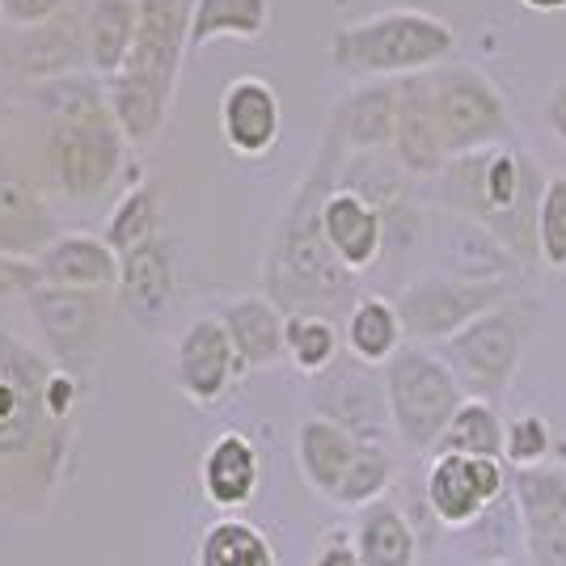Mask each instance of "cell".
Listing matches in <instances>:
<instances>
[{
    "label": "cell",
    "instance_id": "obj_1",
    "mask_svg": "<svg viewBox=\"0 0 566 566\" xmlns=\"http://www.w3.org/2000/svg\"><path fill=\"white\" fill-rule=\"evenodd\" d=\"M347 144L338 140V132L326 127V144H322V157L313 174L305 178L301 195L292 199V208L283 216L280 233L271 241V254H266V296L292 317V313H317V317H331L338 308H355V275L334 259V250L322 237V220L317 208L331 190V174L338 166V153Z\"/></svg>",
    "mask_w": 566,
    "mask_h": 566
},
{
    "label": "cell",
    "instance_id": "obj_2",
    "mask_svg": "<svg viewBox=\"0 0 566 566\" xmlns=\"http://www.w3.org/2000/svg\"><path fill=\"white\" fill-rule=\"evenodd\" d=\"M545 178L516 148L499 144L473 157H457L440 174V195L461 220L495 233L512 254L537 250V203Z\"/></svg>",
    "mask_w": 566,
    "mask_h": 566
},
{
    "label": "cell",
    "instance_id": "obj_3",
    "mask_svg": "<svg viewBox=\"0 0 566 566\" xmlns=\"http://www.w3.org/2000/svg\"><path fill=\"white\" fill-rule=\"evenodd\" d=\"M457 51V30L427 9H385L364 22H347L331 34V69L359 85L406 81L444 69Z\"/></svg>",
    "mask_w": 566,
    "mask_h": 566
},
{
    "label": "cell",
    "instance_id": "obj_4",
    "mask_svg": "<svg viewBox=\"0 0 566 566\" xmlns=\"http://www.w3.org/2000/svg\"><path fill=\"white\" fill-rule=\"evenodd\" d=\"M127 136L111 115L102 81L72 85L55 102L48 127V169L55 190L72 203H94L115 187L127 161Z\"/></svg>",
    "mask_w": 566,
    "mask_h": 566
},
{
    "label": "cell",
    "instance_id": "obj_5",
    "mask_svg": "<svg viewBox=\"0 0 566 566\" xmlns=\"http://www.w3.org/2000/svg\"><path fill=\"white\" fill-rule=\"evenodd\" d=\"M385 394H389V415H394V436L406 452L431 457L452 415L461 410L465 389L452 377L444 355L427 352L419 343L401 347L385 368Z\"/></svg>",
    "mask_w": 566,
    "mask_h": 566
},
{
    "label": "cell",
    "instance_id": "obj_6",
    "mask_svg": "<svg viewBox=\"0 0 566 566\" xmlns=\"http://www.w3.org/2000/svg\"><path fill=\"white\" fill-rule=\"evenodd\" d=\"M51 368L22 338L0 331V465H18L39 452L60 457L55 419L48 406Z\"/></svg>",
    "mask_w": 566,
    "mask_h": 566
},
{
    "label": "cell",
    "instance_id": "obj_7",
    "mask_svg": "<svg viewBox=\"0 0 566 566\" xmlns=\"http://www.w3.org/2000/svg\"><path fill=\"white\" fill-rule=\"evenodd\" d=\"M524 343H528V317L516 301L482 313L465 331L444 343V364L452 377L461 380L465 398H482L491 406H503L512 380L524 359Z\"/></svg>",
    "mask_w": 566,
    "mask_h": 566
},
{
    "label": "cell",
    "instance_id": "obj_8",
    "mask_svg": "<svg viewBox=\"0 0 566 566\" xmlns=\"http://www.w3.org/2000/svg\"><path fill=\"white\" fill-rule=\"evenodd\" d=\"M431 111L449 161L499 148L512 136L507 102L495 90V81L470 64H444L431 72Z\"/></svg>",
    "mask_w": 566,
    "mask_h": 566
},
{
    "label": "cell",
    "instance_id": "obj_9",
    "mask_svg": "<svg viewBox=\"0 0 566 566\" xmlns=\"http://www.w3.org/2000/svg\"><path fill=\"white\" fill-rule=\"evenodd\" d=\"M516 301V283H478L457 275H431L410 287H401L394 301L401 317V331L410 343H449L478 322L482 313Z\"/></svg>",
    "mask_w": 566,
    "mask_h": 566
},
{
    "label": "cell",
    "instance_id": "obj_10",
    "mask_svg": "<svg viewBox=\"0 0 566 566\" xmlns=\"http://www.w3.org/2000/svg\"><path fill=\"white\" fill-rule=\"evenodd\" d=\"M313 415L352 431L364 444H385L394 436L385 373L359 364L355 355L338 359L322 377H313Z\"/></svg>",
    "mask_w": 566,
    "mask_h": 566
},
{
    "label": "cell",
    "instance_id": "obj_11",
    "mask_svg": "<svg viewBox=\"0 0 566 566\" xmlns=\"http://www.w3.org/2000/svg\"><path fill=\"white\" fill-rule=\"evenodd\" d=\"M507 491H512V470L503 461L436 452L427 465V507L444 528H473Z\"/></svg>",
    "mask_w": 566,
    "mask_h": 566
},
{
    "label": "cell",
    "instance_id": "obj_12",
    "mask_svg": "<svg viewBox=\"0 0 566 566\" xmlns=\"http://www.w3.org/2000/svg\"><path fill=\"white\" fill-rule=\"evenodd\" d=\"M25 305L60 364L76 368L97 355L106 334V292H76V287L43 283L25 296Z\"/></svg>",
    "mask_w": 566,
    "mask_h": 566
},
{
    "label": "cell",
    "instance_id": "obj_13",
    "mask_svg": "<svg viewBox=\"0 0 566 566\" xmlns=\"http://www.w3.org/2000/svg\"><path fill=\"white\" fill-rule=\"evenodd\" d=\"M512 499L528 566H566V465L512 473Z\"/></svg>",
    "mask_w": 566,
    "mask_h": 566
},
{
    "label": "cell",
    "instance_id": "obj_14",
    "mask_svg": "<svg viewBox=\"0 0 566 566\" xmlns=\"http://www.w3.org/2000/svg\"><path fill=\"white\" fill-rule=\"evenodd\" d=\"M190 48V0H140V30L123 76L174 94L182 51Z\"/></svg>",
    "mask_w": 566,
    "mask_h": 566
},
{
    "label": "cell",
    "instance_id": "obj_15",
    "mask_svg": "<svg viewBox=\"0 0 566 566\" xmlns=\"http://www.w3.org/2000/svg\"><path fill=\"white\" fill-rule=\"evenodd\" d=\"M220 136L229 153L241 161H262L275 153L283 136V106L271 81L262 76H237L220 94Z\"/></svg>",
    "mask_w": 566,
    "mask_h": 566
},
{
    "label": "cell",
    "instance_id": "obj_16",
    "mask_svg": "<svg viewBox=\"0 0 566 566\" xmlns=\"http://www.w3.org/2000/svg\"><path fill=\"white\" fill-rule=\"evenodd\" d=\"M317 220H322V237L334 250V259L352 275H364L368 266H377L380 250H385V208L364 199L359 190L334 182L317 208Z\"/></svg>",
    "mask_w": 566,
    "mask_h": 566
},
{
    "label": "cell",
    "instance_id": "obj_17",
    "mask_svg": "<svg viewBox=\"0 0 566 566\" xmlns=\"http://www.w3.org/2000/svg\"><path fill=\"white\" fill-rule=\"evenodd\" d=\"M237 377H241V368H237L224 322L220 317L190 322L187 334L178 338V385H182V394L195 406H216V401H224Z\"/></svg>",
    "mask_w": 566,
    "mask_h": 566
},
{
    "label": "cell",
    "instance_id": "obj_18",
    "mask_svg": "<svg viewBox=\"0 0 566 566\" xmlns=\"http://www.w3.org/2000/svg\"><path fill=\"white\" fill-rule=\"evenodd\" d=\"M394 161L410 178H440L449 153L431 111V72L398 81V127H394Z\"/></svg>",
    "mask_w": 566,
    "mask_h": 566
},
{
    "label": "cell",
    "instance_id": "obj_19",
    "mask_svg": "<svg viewBox=\"0 0 566 566\" xmlns=\"http://www.w3.org/2000/svg\"><path fill=\"white\" fill-rule=\"evenodd\" d=\"M224 334L233 343L237 368L241 373H262L287 359V313L271 296H237L220 313Z\"/></svg>",
    "mask_w": 566,
    "mask_h": 566
},
{
    "label": "cell",
    "instance_id": "obj_20",
    "mask_svg": "<svg viewBox=\"0 0 566 566\" xmlns=\"http://www.w3.org/2000/svg\"><path fill=\"white\" fill-rule=\"evenodd\" d=\"M140 30V0H90L81 13V39H85V69L97 81H111L123 72L136 48Z\"/></svg>",
    "mask_w": 566,
    "mask_h": 566
},
{
    "label": "cell",
    "instance_id": "obj_21",
    "mask_svg": "<svg viewBox=\"0 0 566 566\" xmlns=\"http://www.w3.org/2000/svg\"><path fill=\"white\" fill-rule=\"evenodd\" d=\"M55 220L39 190L25 187L9 169H0V254L4 259L39 262L55 241Z\"/></svg>",
    "mask_w": 566,
    "mask_h": 566
},
{
    "label": "cell",
    "instance_id": "obj_22",
    "mask_svg": "<svg viewBox=\"0 0 566 566\" xmlns=\"http://www.w3.org/2000/svg\"><path fill=\"white\" fill-rule=\"evenodd\" d=\"M118 301L136 322H157L174 301V250L166 237H153L118 259Z\"/></svg>",
    "mask_w": 566,
    "mask_h": 566
},
{
    "label": "cell",
    "instance_id": "obj_23",
    "mask_svg": "<svg viewBox=\"0 0 566 566\" xmlns=\"http://www.w3.org/2000/svg\"><path fill=\"white\" fill-rule=\"evenodd\" d=\"M43 283L76 287V292H111L118 287V254L106 245V237L60 233L51 250L39 259Z\"/></svg>",
    "mask_w": 566,
    "mask_h": 566
},
{
    "label": "cell",
    "instance_id": "obj_24",
    "mask_svg": "<svg viewBox=\"0 0 566 566\" xmlns=\"http://www.w3.org/2000/svg\"><path fill=\"white\" fill-rule=\"evenodd\" d=\"M331 127L338 140L359 153H385L394 148V127H398V81H373L359 85L352 97L334 106Z\"/></svg>",
    "mask_w": 566,
    "mask_h": 566
},
{
    "label": "cell",
    "instance_id": "obj_25",
    "mask_svg": "<svg viewBox=\"0 0 566 566\" xmlns=\"http://www.w3.org/2000/svg\"><path fill=\"white\" fill-rule=\"evenodd\" d=\"M13 48L0 43V64H13L22 76H64V72L81 69L85 64V39H81V25H60V18H51L43 25H25L13 30Z\"/></svg>",
    "mask_w": 566,
    "mask_h": 566
},
{
    "label": "cell",
    "instance_id": "obj_26",
    "mask_svg": "<svg viewBox=\"0 0 566 566\" xmlns=\"http://www.w3.org/2000/svg\"><path fill=\"white\" fill-rule=\"evenodd\" d=\"M199 478H203V495L212 499L216 507H241L254 499L262 482L259 449L241 431H224L203 452Z\"/></svg>",
    "mask_w": 566,
    "mask_h": 566
},
{
    "label": "cell",
    "instance_id": "obj_27",
    "mask_svg": "<svg viewBox=\"0 0 566 566\" xmlns=\"http://www.w3.org/2000/svg\"><path fill=\"white\" fill-rule=\"evenodd\" d=\"M359 444L364 440H355L352 431H343L338 423H326V419L313 415V419L296 427V465H301L305 482L317 495L334 499L347 470H352Z\"/></svg>",
    "mask_w": 566,
    "mask_h": 566
},
{
    "label": "cell",
    "instance_id": "obj_28",
    "mask_svg": "<svg viewBox=\"0 0 566 566\" xmlns=\"http://www.w3.org/2000/svg\"><path fill=\"white\" fill-rule=\"evenodd\" d=\"M355 549H359V566H419L415 528L401 516L398 503H389V499L359 512Z\"/></svg>",
    "mask_w": 566,
    "mask_h": 566
},
{
    "label": "cell",
    "instance_id": "obj_29",
    "mask_svg": "<svg viewBox=\"0 0 566 566\" xmlns=\"http://www.w3.org/2000/svg\"><path fill=\"white\" fill-rule=\"evenodd\" d=\"M271 30V0H190V51L220 39L254 43Z\"/></svg>",
    "mask_w": 566,
    "mask_h": 566
},
{
    "label": "cell",
    "instance_id": "obj_30",
    "mask_svg": "<svg viewBox=\"0 0 566 566\" xmlns=\"http://www.w3.org/2000/svg\"><path fill=\"white\" fill-rule=\"evenodd\" d=\"M347 352L368 364V368H385L394 355L406 347V331H401L398 305L385 296H359L355 308L347 313Z\"/></svg>",
    "mask_w": 566,
    "mask_h": 566
},
{
    "label": "cell",
    "instance_id": "obj_31",
    "mask_svg": "<svg viewBox=\"0 0 566 566\" xmlns=\"http://www.w3.org/2000/svg\"><path fill=\"white\" fill-rule=\"evenodd\" d=\"M503 415L499 406L482 398H465L461 410L452 415V423L444 427L436 452H461V457H486V461H503ZM431 452V457H436Z\"/></svg>",
    "mask_w": 566,
    "mask_h": 566
},
{
    "label": "cell",
    "instance_id": "obj_32",
    "mask_svg": "<svg viewBox=\"0 0 566 566\" xmlns=\"http://www.w3.org/2000/svg\"><path fill=\"white\" fill-rule=\"evenodd\" d=\"M157 224H161V187H157V182H136V187L115 203V212L106 220V233L102 237H106V245L123 259V254H132L136 245L161 237Z\"/></svg>",
    "mask_w": 566,
    "mask_h": 566
},
{
    "label": "cell",
    "instance_id": "obj_33",
    "mask_svg": "<svg viewBox=\"0 0 566 566\" xmlns=\"http://www.w3.org/2000/svg\"><path fill=\"white\" fill-rule=\"evenodd\" d=\"M287 359L296 373L305 377H322L326 368H334L343 359V334L331 317H317V313H292L287 317Z\"/></svg>",
    "mask_w": 566,
    "mask_h": 566
},
{
    "label": "cell",
    "instance_id": "obj_34",
    "mask_svg": "<svg viewBox=\"0 0 566 566\" xmlns=\"http://www.w3.org/2000/svg\"><path fill=\"white\" fill-rule=\"evenodd\" d=\"M199 566H275V549L254 524L220 520L199 542Z\"/></svg>",
    "mask_w": 566,
    "mask_h": 566
},
{
    "label": "cell",
    "instance_id": "obj_35",
    "mask_svg": "<svg viewBox=\"0 0 566 566\" xmlns=\"http://www.w3.org/2000/svg\"><path fill=\"white\" fill-rule=\"evenodd\" d=\"M389 486H394V457H389V449L385 444H359L352 470H347V478H343V486H338V495L331 503L364 512V507L380 503Z\"/></svg>",
    "mask_w": 566,
    "mask_h": 566
},
{
    "label": "cell",
    "instance_id": "obj_36",
    "mask_svg": "<svg viewBox=\"0 0 566 566\" xmlns=\"http://www.w3.org/2000/svg\"><path fill=\"white\" fill-rule=\"evenodd\" d=\"M554 452V427L542 415H516L503 427V465L512 473L542 470Z\"/></svg>",
    "mask_w": 566,
    "mask_h": 566
},
{
    "label": "cell",
    "instance_id": "obj_37",
    "mask_svg": "<svg viewBox=\"0 0 566 566\" xmlns=\"http://www.w3.org/2000/svg\"><path fill=\"white\" fill-rule=\"evenodd\" d=\"M537 254L549 271H566V174H549L537 203Z\"/></svg>",
    "mask_w": 566,
    "mask_h": 566
},
{
    "label": "cell",
    "instance_id": "obj_38",
    "mask_svg": "<svg viewBox=\"0 0 566 566\" xmlns=\"http://www.w3.org/2000/svg\"><path fill=\"white\" fill-rule=\"evenodd\" d=\"M64 0H0V18L9 30H25V25H43L60 18Z\"/></svg>",
    "mask_w": 566,
    "mask_h": 566
},
{
    "label": "cell",
    "instance_id": "obj_39",
    "mask_svg": "<svg viewBox=\"0 0 566 566\" xmlns=\"http://www.w3.org/2000/svg\"><path fill=\"white\" fill-rule=\"evenodd\" d=\"M34 287H43L39 262L4 259V254H0V301H4V296H30Z\"/></svg>",
    "mask_w": 566,
    "mask_h": 566
},
{
    "label": "cell",
    "instance_id": "obj_40",
    "mask_svg": "<svg viewBox=\"0 0 566 566\" xmlns=\"http://www.w3.org/2000/svg\"><path fill=\"white\" fill-rule=\"evenodd\" d=\"M76 398H81V385H76V377H72V373H64V368H55V373H51V385H48L51 419H55V423H64V419L72 415V406H76Z\"/></svg>",
    "mask_w": 566,
    "mask_h": 566
},
{
    "label": "cell",
    "instance_id": "obj_41",
    "mask_svg": "<svg viewBox=\"0 0 566 566\" xmlns=\"http://www.w3.org/2000/svg\"><path fill=\"white\" fill-rule=\"evenodd\" d=\"M542 115H545V127H549V136H554V140L566 148V81H558V85L545 94Z\"/></svg>",
    "mask_w": 566,
    "mask_h": 566
},
{
    "label": "cell",
    "instance_id": "obj_42",
    "mask_svg": "<svg viewBox=\"0 0 566 566\" xmlns=\"http://www.w3.org/2000/svg\"><path fill=\"white\" fill-rule=\"evenodd\" d=\"M313 566H359V549H355V542L334 537V542L322 545V554H317V563Z\"/></svg>",
    "mask_w": 566,
    "mask_h": 566
},
{
    "label": "cell",
    "instance_id": "obj_43",
    "mask_svg": "<svg viewBox=\"0 0 566 566\" xmlns=\"http://www.w3.org/2000/svg\"><path fill=\"white\" fill-rule=\"evenodd\" d=\"M524 9H533V13H563L566 0H520Z\"/></svg>",
    "mask_w": 566,
    "mask_h": 566
},
{
    "label": "cell",
    "instance_id": "obj_44",
    "mask_svg": "<svg viewBox=\"0 0 566 566\" xmlns=\"http://www.w3.org/2000/svg\"><path fill=\"white\" fill-rule=\"evenodd\" d=\"M486 566H516V563H486Z\"/></svg>",
    "mask_w": 566,
    "mask_h": 566
},
{
    "label": "cell",
    "instance_id": "obj_45",
    "mask_svg": "<svg viewBox=\"0 0 566 566\" xmlns=\"http://www.w3.org/2000/svg\"><path fill=\"white\" fill-rule=\"evenodd\" d=\"M0 30H4V18H0ZM0 43H4V39H0Z\"/></svg>",
    "mask_w": 566,
    "mask_h": 566
}]
</instances>
